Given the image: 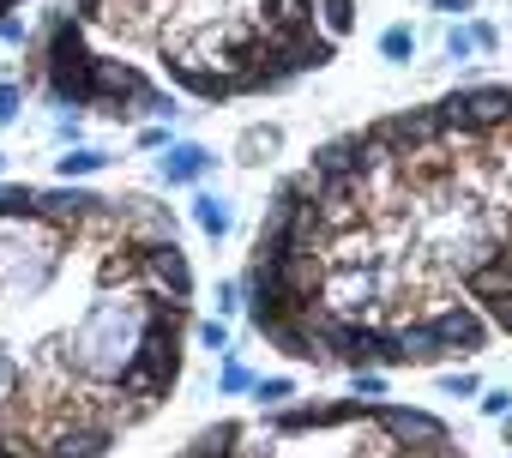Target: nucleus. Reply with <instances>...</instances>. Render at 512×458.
Masks as SVG:
<instances>
[{
	"label": "nucleus",
	"instance_id": "f257e3e1",
	"mask_svg": "<svg viewBox=\"0 0 512 458\" xmlns=\"http://www.w3.org/2000/svg\"><path fill=\"white\" fill-rule=\"evenodd\" d=\"M145 320H151V302L133 296V290H103L79 326L61 338V368L79 374L85 386H115L133 356H139V338H145Z\"/></svg>",
	"mask_w": 512,
	"mask_h": 458
},
{
	"label": "nucleus",
	"instance_id": "f03ea898",
	"mask_svg": "<svg viewBox=\"0 0 512 458\" xmlns=\"http://www.w3.org/2000/svg\"><path fill=\"white\" fill-rule=\"evenodd\" d=\"M37 67H43V85L55 103H73V109H91V67L97 55L85 49V25L73 13H55L43 43H37Z\"/></svg>",
	"mask_w": 512,
	"mask_h": 458
},
{
	"label": "nucleus",
	"instance_id": "7ed1b4c3",
	"mask_svg": "<svg viewBox=\"0 0 512 458\" xmlns=\"http://www.w3.org/2000/svg\"><path fill=\"white\" fill-rule=\"evenodd\" d=\"M133 296H145V302H175V308L193 302V266H187V254H181V242L139 248V284H133Z\"/></svg>",
	"mask_w": 512,
	"mask_h": 458
},
{
	"label": "nucleus",
	"instance_id": "20e7f679",
	"mask_svg": "<svg viewBox=\"0 0 512 458\" xmlns=\"http://www.w3.org/2000/svg\"><path fill=\"white\" fill-rule=\"evenodd\" d=\"M434 109L458 133H494V127H512V85H464V91L440 97Z\"/></svg>",
	"mask_w": 512,
	"mask_h": 458
},
{
	"label": "nucleus",
	"instance_id": "39448f33",
	"mask_svg": "<svg viewBox=\"0 0 512 458\" xmlns=\"http://www.w3.org/2000/svg\"><path fill=\"white\" fill-rule=\"evenodd\" d=\"M380 290H386V260L380 266H356V272H326V284H320V308L332 314V320H374V308H380Z\"/></svg>",
	"mask_w": 512,
	"mask_h": 458
},
{
	"label": "nucleus",
	"instance_id": "423d86ee",
	"mask_svg": "<svg viewBox=\"0 0 512 458\" xmlns=\"http://www.w3.org/2000/svg\"><path fill=\"white\" fill-rule=\"evenodd\" d=\"M428 326L440 338V356H458V362L488 350V338H494V326L482 320L476 302H440V308H428Z\"/></svg>",
	"mask_w": 512,
	"mask_h": 458
},
{
	"label": "nucleus",
	"instance_id": "0eeeda50",
	"mask_svg": "<svg viewBox=\"0 0 512 458\" xmlns=\"http://www.w3.org/2000/svg\"><path fill=\"white\" fill-rule=\"evenodd\" d=\"M145 97H151V79H145L133 61H97V67H91V109L139 115Z\"/></svg>",
	"mask_w": 512,
	"mask_h": 458
},
{
	"label": "nucleus",
	"instance_id": "6e6552de",
	"mask_svg": "<svg viewBox=\"0 0 512 458\" xmlns=\"http://www.w3.org/2000/svg\"><path fill=\"white\" fill-rule=\"evenodd\" d=\"M368 422H374L392 446H440V440H452L440 416H428V410H404V404H368Z\"/></svg>",
	"mask_w": 512,
	"mask_h": 458
},
{
	"label": "nucleus",
	"instance_id": "1a4fd4ad",
	"mask_svg": "<svg viewBox=\"0 0 512 458\" xmlns=\"http://www.w3.org/2000/svg\"><path fill=\"white\" fill-rule=\"evenodd\" d=\"M374 133H380L398 157H410V151H434V145L446 139V121H440V109L428 103V109H410V115H380Z\"/></svg>",
	"mask_w": 512,
	"mask_h": 458
},
{
	"label": "nucleus",
	"instance_id": "9d476101",
	"mask_svg": "<svg viewBox=\"0 0 512 458\" xmlns=\"http://www.w3.org/2000/svg\"><path fill=\"white\" fill-rule=\"evenodd\" d=\"M380 332H386L392 368H434V362H446V356H440V338H434V326H428V314L392 320V326H380Z\"/></svg>",
	"mask_w": 512,
	"mask_h": 458
},
{
	"label": "nucleus",
	"instance_id": "9b49d317",
	"mask_svg": "<svg viewBox=\"0 0 512 458\" xmlns=\"http://www.w3.org/2000/svg\"><path fill=\"white\" fill-rule=\"evenodd\" d=\"M211 163H217V157H211L199 139H169V151L157 157V169H163V181H169V187H193Z\"/></svg>",
	"mask_w": 512,
	"mask_h": 458
},
{
	"label": "nucleus",
	"instance_id": "f8f14e48",
	"mask_svg": "<svg viewBox=\"0 0 512 458\" xmlns=\"http://www.w3.org/2000/svg\"><path fill=\"white\" fill-rule=\"evenodd\" d=\"M302 175H308V181H338V175H356V133H344V139H326Z\"/></svg>",
	"mask_w": 512,
	"mask_h": 458
},
{
	"label": "nucleus",
	"instance_id": "ddd939ff",
	"mask_svg": "<svg viewBox=\"0 0 512 458\" xmlns=\"http://www.w3.org/2000/svg\"><path fill=\"white\" fill-rule=\"evenodd\" d=\"M278 151H284V127H272V121L247 127V133L235 139V163H272Z\"/></svg>",
	"mask_w": 512,
	"mask_h": 458
},
{
	"label": "nucleus",
	"instance_id": "4468645a",
	"mask_svg": "<svg viewBox=\"0 0 512 458\" xmlns=\"http://www.w3.org/2000/svg\"><path fill=\"white\" fill-rule=\"evenodd\" d=\"M241 434H247L241 422H211V428H199V434H193V446H187V452H193V458H235Z\"/></svg>",
	"mask_w": 512,
	"mask_h": 458
},
{
	"label": "nucleus",
	"instance_id": "2eb2a0df",
	"mask_svg": "<svg viewBox=\"0 0 512 458\" xmlns=\"http://www.w3.org/2000/svg\"><path fill=\"white\" fill-rule=\"evenodd\" d=\"M193 223L205 229L211 242H223L229 229H235V211H229V199H223V193H199V199H193Z\"/></svg>",
	"mask_w": 512,
	"mask_h": 458
},
{
	"label": "nucleus",
	"instance_id": "dca6fc26",
	"mask_svg": "<svg viewBox=\"0 0 512 458\" xmlns=\"http://www.w3.org/2000/svg\"><path fill=\"white\" fill-rule=\"evenodd\" d=\"M350 25H356V0H320V37L338 43Z\"/></svg>",
	"mask_w": 512,
	"mask_h": 458
},
{
	"label": "nucleus",
	"instance_id": "f3484780",
	"mask_svg": "<svg viewBox=\"0 0 512 458\" xmlns=\"http://www.w3.org/2000/svg\"><path fill=\"white\" fill-rule=\"evenodd\" d=\"M109 157L103 151H91V145H73L67 157H61V181H85V175H97Z\"/></svg>",
	"mask_w": 512,
	"mask_h": 458
},
{
	"label": "nucleus",
	"instance_id": "a211bd4d",
	"mask_svg": "<svg viewBox=\"0 0 512 458\" xmlns=\"http://www.w3.org/2000/svg\"><path fill=\"white\" fill-rule=\"evenodd\" d=\"M253 398H260L266 410H284L296 398V380L290 374H266V380H253Z\"/></svg>",
	"mask_w": 512,
	"mask_h": 458
},
{
	"label": "nucleus",
	"instance_id": "6ab92c4d",
	"mask_svg": "<svg viewBox=\"0 0 512 458\" xmlns=\"http://www.w3.org/2000/svg\"><path fill=\"white\" fill-rule=\"evenodd\" d=\"M380 55H386V61H410V55H416V31H410V25H386V31H380Z\"/></svg>",
	"mask_w": 512,
	"mask_h": 458
},
{
	"label": "nucleus",
	"instance_id": "aec40b11",
	"mask_svg": "<svg viewBox=\"0 0 512 458\" xmlns=\"http://www.w3.org/2000/svg\"><path fill=\"white\" fill-rule=\"evenodd\" d=\"M350 386H356V404H380L386 398V368H356Z\"/></svg>",
	"mask_w": 512,
	"mask_h": 458
},
{
	"label": "nucleus",
	"instance_id": "412c9836",
	"mask_svg": "<svg viewBox=\"0 0 512 458\" xmlns=\"http://www.w3.org/2000/svg\"><path fill=\"white\" fill-rule=\"evenodd\" d=\"M37 211V187H0V223L7 217H31Z\"/></svg>",
	"mask_w": 512,
	"mask_h": 458
},
{
	"label": "nucleus",
	"instance_id": "4be33fe9",
	"mask_svg": "<svg viewBox=\"0 0 512 458\" xmlns=\"http://www.w3.org/2000/svg\"><path fill=\"white\" fill-rule=\"evenodd\" d=\"M482 392V380L470 374V368H452V374H440V398H476Z\"/></svg>",
	"mask_w": 512,
	"mask_h": 458
},
{
	"label": "nucleus",
	"instance_id": "5701e85b",
	"mask_svg": "<svg viewBox=\"0 0 512 458\" xmlns=\"http://www.w3.org/2000/svg\"><path fill=\"white\" fill-rule=\"evenodd\" d=\"M470 55H476L470 25H446V61H470Z\"/></svg>",
	"mask_w": 512,
	"mask_h": 458
},
{
	"label": "nucleus",
	"instance_id": "b1692460",
	"mask_svg": "<svg viewBox=\"0 0 512 458\" xmlns=\"http://www.w3.org/2000/svg\"><path fill=\"white\" fill-rule=\"evenodd\" d=\"M193 338H199L205 350H217V356H229V326H223V320H199V326H193Z\"/></svg>",
	"mask_w": 512,
	"mask_h": 458
},
{
	"label": "nucleus",
	"instance_id": "393cba45",
	"mask_svg": "<svg viewBox=\"0 0 512 458\" xmlns=\"http://www.w3.org/2000/svg\"><path fill=\"white\" fill-rule=\"evenodd\" d=\"M217 392H253V374H247L241 362H223V374H217Z\"/></svg>",
	"mask_w": 512,
	"mask_h": 458
},
{
	"label": "nucleus",
	"instance_id": "a878e982",
	"mask_svg": "<svg viewBox=\"0 0 512 458\" xmlns=\"http://www.w3.org/2000/svg\"><path fill=\"white\" fill-rule=\"evenodd\" d=\"M476 398H482V416H494V422L512 410V386H488V392H476Z\"/></svg>",
	"mask_w": 512,
	"mask_h": 458
},
{
	"label": "nucleus",
	"instance_id": "bb28decb",
	"mask_svg": "<svg viewBox=\"0 0 512 458\" xmlns=\"http://www.w3.org/2000/svg\"><path fill=\"white\" fill-rule=\"evenodd\" d=\"M235 308H241V278H223V284H217V320L235 314Z\"/></svg>",
	"mask_w": 512,
	"mask_h": 458
},
{
	"label": "nucleus",
	"instance_id": "cd10ccee",
	"mask_svg": "<svg viewBox=\"0 0 512 458\" xmlns=\"http://www.w3.org/2000/svg\"><path fill=\"white\" fill-rule=\"evenodd\" d=\"M13 392H19V362H13L7 350H0V404H7Z\"/></svg>",
	"mask_w": 512,
	"mask_h": 458
},
{
	"label": "nucleus",
	"instance_id": "c85d7f7f",
	"mask_svg": "<svg viewBox=\"0 0 512 458\" xmlns=\"http://www.w3.org/2000/svg\"><path fill=\"white\" fill-rule=\"evenodd\" d=\"M0 43H13V49L31 43V25H25V19H0Z\"/></svg>",
	"mask_w": 512,
	"mask_h": 458
},
{
	"label": "nucleus",
	"instance_id": "c756f323",
	"mask_svg": "<svg viewBox=\"0 0 512 458\" xmlns=\"http://www.w3.org/2000/svg\"><path fill=\"white\" fill-rule=\"evenodd\" d=\"M19 103H25V91H19V85H0V121H13V115H19Z\"/></svg>",
	"mask_w": 512,
	"mask_h": 458
},
{
	"label": "nucleus",
	"instance_id": "7c9ffc66",
	"mask_svg": "<svg viewBox=\"0 0 512 458\" xmlns=\"http://www.w3.org/2000/svg\"><path fill=\"white\" fill-rule=\"evenodd\" d=\"M139 145H145V151H169V127H145Z\"/></svg>",
	"mask_w": 512,
	"mask_h": 458
},
{
	"label": "nucleus",
	"instance_id": "2f4dec72",
	"mask_svg": "<svg viewBox=\"0 0 512 458\" xmlns=\"http://www.w3.org/2000/svg\"><path fill=\"white\" fill-rule=\"evenodd\" d=\"M434 7H440V13H458V19H464V13H476V0H434Z\"/></svg>",
	"mask_w": 512,
	"mask_h": 458
},
{
	"label": "nucleus",
	"instance_id": "473e14b6",
	"mask_svg": "<svg viewBox=\"0 0 512 458\" xmlns=\"http://www.w3.org/2000/svg\"><path fill=\"white\" fill-rule=\"evenodd\" d=\"M13 7H25V0H0V19H7V13H13Z\"/></svg>",
	"mask_w": 512,
	"mask_h": 458
},
{
	"label": "nucleus",
	"instance_id": "72a5a7b5",
	"mask_svg": "<svg viewBox=\"0 0 512 458\" xmlns=\"http://www.w3.org/2000/svg\"><path fill=\"white\" fill-rule=\"evenodd\" d=\"M500 428H506V440H512V410H506V416H500Z\"/></svg>",
	"mask_w": 512,
	"mask_h": 458
},
{
	"label": "nucleus",
	"instance_id": "f704fd0d",
	"mask_svg": "<svg viewBox=\"0 0 512 458\" xmlns=\"http://www.w3.org/2000/svg\"><path fill=\"white\" fill-rule=\"evenodd\" d=\"M175 458H193V452H175Z\"/></svg>",
	"mask_w": 512,
	"mask_h": 458
},
{
	"label": "nucleus",
	"instance_id": "c9c22d12",
	"mask_svg": "<svg viewBox=\"0 0 512 458\" xmlns=\"http://www.w3.org/2000/svg\"><path fill=\"white\" fill-rule=\"evenodd\" d=\"M0 169H7V157H0Z\"/></svg>",
	"mask_w": 512,
	"mask_h": 458
}]
</instances>
